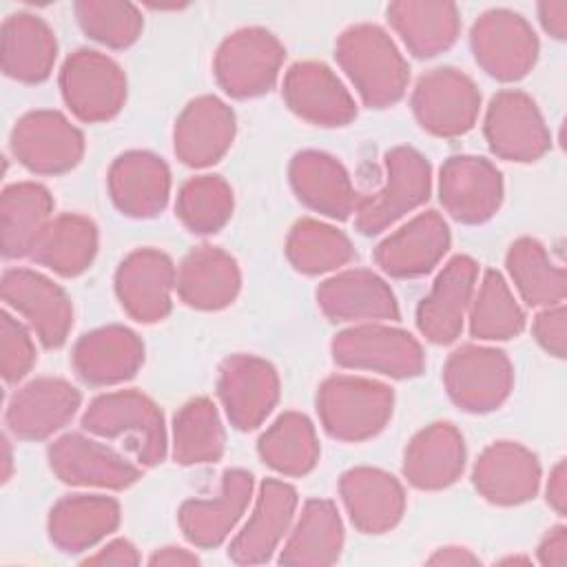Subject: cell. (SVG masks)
<instances>
[{"mask_svg":"<svg viewBox=\"0 0 567 567\" xmlns=\"http://www.w3.org/2000/svg\"><path fill=\"white\" fill-rule=\"evenodd\" d=\"M337 62L370 109H385L405 95L410 66L394 40L377 24L348 27L337 40Z\"/></svg>","mask_w":567,"mask_h":567,"instance_id":"6da1fadb","label":"cell"},{"mask_svg":"<svg viewBox=\"0 0 567 567\" xmlns=\"http://www.w3.org/2000/svg\"><path fill=\"white\" fill-rule=\"evenodd\" d=\"M82 427L102 439H122L144 467L166 456V425L162 410L137 390H117L95 396L82 414Z\"/></svg>","mask_w":567,"mask_h":567,"instance_id":"7a4b0ae2","label":"cell"},{"mask_svg":"<svg viewBox=\"0 0 567 567\" xmlns=\"http://www.w3.org/2000/svg\"><path fill=\"white\" fill-rule=\"evenodd\" d=\"M392 408V388L363 377H328L317 392V412L323 430L332 439L348 443L379 434L390 421Z\"/></svg>","mask_w":567,"mask_h":567,"instance_id":"3957f363","label":"cell"},{"mask_svg":"<svg viewBox=\"0 0 567 567\" xmlns=\"http://www.w3.org/2000/svg\"><path fill=\"white\" fill-rule=\"evenodd\" d=\"M432 190L430 162L410 146H394L385 155V184L370 197H361L354 226L361 235H379L403 215L427 202Z\"/></svg>","mask_w":567,"mask_h":567,"instance_id":"277c9868","label":"cell"},{"mask_svg":"<svg viewBox=\"0 0 567 567\" xmlns=\"http://www.w3.org/2000/svg\"><path fill=\"white\" fill-rule=\"evenodd\" d=\"M332 359L341 368L370 370L392 379L419 377L425 368L421 343L405 330L361 323L332 339Z\"/></svg>","mask_w":567,"mask_h":567,"instance_id":"5b68a950","label":"cell"},{"mask_svg":"<svg viewBox=\"0 0 567 567\" xmlns=\"http://www.w3.org/2000/svg\"><path fill=\"white\" fill-rule=\"evenodd\" d=\"M281 42L261 27L230 33L215 53L217 84L230 97H257L270 91L284 64Z\"/></svg>","mask_w":567,"mask_h":567,"instance_id":"8992f818","label":"cell"},{"mask_svg":"<svg viewBox=\"0 0 567 567\" xmlns=\"http://www.w3.org/2000/svg\"><path fill=\"white\" fill-rule=\"evenodd\" d=\"M60 91L69 111L82 122H106L126 102V75L109 55L78 49L60 69Z\"/></svg>","mask_w":567,"mask_h":567,"instance_id":"52a82bcc","label":"cell"},{"mask_svg":"<svg viewBox=\"0 0 567 567\" xmlns=\"http://www.w3.org/2000/svg\"><path fill=\"white\" fill-rule=\"evenodd\" d=\"M470 47L478 66L501 82L525 78L538 58L532 24L509 9L485 11L470 31Z\"/></svg>","mask_w":567,"mask_h":567,"instance_id":"ba28073f","label":"cell"},{"mask_svg":"<svg viewBox=\"0 0 567 567\" xmlns=\"http://www.w3.org/2000/svg\"><path fill=\"white\" fill-rule=\"evenodd\" d=\"M443 383L461 410L483 414L505 403L514 385V368L503 350L461 346L445 361Z\"/></svg>","mask_w":567,"mask_h":567,"instance_id":"9c48e42d","label":"cell"},{"mask_svg":"<svg viewBox=\"0 0 567 567\" xmlns=\"http://www.w3.org/2000/svg\"><path fill=\"white\" fill-rule=\"evenodd\" d=\"M481 109V93L470 75L454 66L423 73L412 91L416 122L432 135L456 137L467 133Z\"/></svg>","mask_w":567,"mask_h":567,"instance_id":"30bf717a","label":"cell"},{"mask_svg":"<svg viewBox=\"0 0 567 567\" xmlns=\"http://www.w3.org/2000/svg\"><path fill=\"white\" fill-rule=\"evenodd\" d=\"M483 133L489 151L507 162H534L551 146L549 128L536 102L516 89L501 91L492 97Z\"/></svg>","mask_w":567,"mask_h":567,"instance_id":"8fae6325","label":"cell"},{"mask_svg":"<svg viewBox=\"0 0 567 567\" xmlns=\"http://www.w3.org/2000/svg\"><path fill=\"white\" fill-rule=\"evenodd\" d=\"M13 157L40 175H60L78 166L84 135L58 111H31L11 131Z\"/></svg>","mask_w":567,"mask_h":567,"instance_id":"7c38bea8","label":"cell"},{"mask_svg":"<svg viewBox=\"0 0 567 567\" xmlns=\"http://www.w3.org/2000/svg\"><path fill=\"white\" fill-rule=\"evenodd\" d=\"M0 292L4 303L27 319L44 348L64 346L73 328V306L58 284L29 268H9Z\"/></svg>","mask_w":567,"mask_h":567,"instance_id":"4fadbf2b","label":"cell"},{"mask_svg":"<svg viewBox=\"0 0 567 567\" xmlns=\"http://www.w3.org/2000/svg\"><path fill=\"white\" fill-rule=\"evenodd\" d=\"M217 394L237 430H255L279 401L277 370L266 359L233 354L219 365Z\"/></svg>","mask_w":567,"mask_h":567,"instance_id":"5bb4252c","label":"cell"},{"mask_svg":"<svg viewBox=\"0 0 567 567\" xmlns=\"http://www.w3.org/2000/svg\"><path fill=\"white\" fill-rule=\"evenodd\" d=\"M177 272L168 255L137 248L124 257L115 272V292L124 312L140 323L166 319L173 306Z\"/></svg>","mask_w":567,"mask_h":567,"instance_id":"9a60e30c","label":"cell"},{"mask_svg":"<svg viewBox=\"0 0 567 567\" xmlns=\"http://www.w3.org/2000/svg\"><path fill=\"white\" fill-rule=\"evenodd\" d=\"M439 197L461 224H483L503 202L501 171L485 157L454 155L441 166Z\"/></svg>","mask_w":567,"mask_h":567,"instance_id":"2e32d148","label":"cell"},{"mask_svg":"<svg viewBox=\"0 0 567 567\" xmlns=\"http://www.w3.org/2000/svg\"><path fill=\"white\" fill-rule=\"evenodd\" d=\"M47 454L53 474L69 485L126 489L142 476V470L122 454L75 432L55 439Z\"/></svg>","mask_w":567,"mask_h":567,"instance_id":"e0dca14e","label":"cell"},{"mask_svg":"<svg viewBox=\"0 0 567 567\" xmlns=\"http://www.w3.org/2000/svg\"><path fill=\"white\" fill-rule=\"evenodd\" d=\"M281 93L288 109L310 124L346 126L357 117L350 91L323 62H295L284 75Z\"/></svg>","mask_w":567,"mask_h":567,"instance_id":"ac0fdd59","label":"cell"},{"mask_svg":"<svg viewBox=\"0 0 567 567\" xmlns=\"http://www.w3.org/2000/svg\"><path fill=\"white\" fill-rule=\"evenodd\" d=\"M80 403L82 394L75 385L58 377H40L11 396L4 423L22 441H42L62 430Z\"/></svg>","mask_w":567,"mask_h":567,"instance_id":"d6986e66","label":"cell"},{"mask_svg":"<svg viewBox=\"0 0 567 567\" xmlns=\"http://www.w3.org/2000/svg\"><path fill=\"white\" fill-rule=\"evenodd\" d=\"M478 264L467 255L452 257L432 284L430 295L416 308L421 334L439 346L456 341L472 303Z\"/></svg>","mask_w":567,"mask_h":567,"instance_id":"ffe728a7","label":"cell"},{"mask_svg":"<svg viewBox=\"0 0 567 567\" xmlns=\"http://www.w3.org/2000/svg\"><path fill=\"white\" fill-rule=\"evenodd\" d=\"M472 481L485 501L494 505H520L538 492L540 463L525 445L496 441L481 452Z\"/></svg>","mask_w":567,"mask_h":567,"instance_id":"44dd1931","label":"cell"},{"mask_svg":"<svg viewBox=\"0 0 567 567\" xmlns=\"http://www.w3.org/2000/svg\"><path fill=\"white\" fill-rule=\"evenodd\" d=\"M235 140V113L215 95L190 100L173 131L175 155L193 168L219 162Z\"/></svg>","mask_w":567,"mask_h":567,"instance_id":"7402d4cb","label":"cell"},{"mask_svg":"<svg viewBox=\"0 0 567 567\" xmlns=\"http://www.w3.org/2000/svg\"><path fill=\"white\" fill-rule=\"evenodd\" d=\"M295 509L297 489L284 481L266 478L259 487L248 523L228 547L230 560L237 565H259L270 560L292 523Z\"/></svg>","mask_w":567,"mask_h":567,"instance_id":"603a6c76","label":"cell"},{"mask_svg":"<svg viewBox=\"0 0 567 567\" xmlns=\"http://www.w3.org/2000/svg\"><path fill=\"white\" fill-rule=\"evenodd\" d=\"M339 494L361 534L390 532L405 512L403 485L379 467H352L339 478Z\"/></svg>","mask_w":567,"mask_h":567,"instance_id":"cb8c5ba5","label":"cell"},{"mask_svg":"<svg viewBox=\"0 0 567 567\" xmlns=\"http://www.w3.org/2000/svg\"><path fill=\"white\" fill-rule=\"evenodd\" d=\"M288 175L295 195L308 208L339 221L354 215L361 197L337 157L323 151H301L290 159Z\"/></svg>","mask_w":567,"mask_h":567,"instance_id":"d4e9b609","label":"cell"},{"mask_svg":"<svg viewBox=\"0 0 567 567\" xmlns=\"http://www.w3.org/2000/svg\"><path fill=\"white\" fill-rule=\"evenodd\" d=\"M450 248V228L436 210H425L385 237L377 250V266L390 277H421Z\"/></svg>","mask_w":567,"mask_h":567,"instance_id":"484cf974","label":"cell"},{"mask_svg":"<svg viewBox=\"0 0 567 567\" xmlns=\"http://www.w3.org/2000/svg\"><path fill=\"white\" fill-rule=\"evenodd\" d=\"M252 496V474L246 470H226L219 494L213 498H190L179 507L177 520L197 547H217L233 532Z\"/></svg>","mask_w":567,"mask_h":567,"instance_id":"4316f807","label":"cell"},{"mask_svg":"<svg viewBox=\"0 0 567 567\" xmlns=\"http://www.w3.org/2000/svg\"><path fill=\"white\" fill-rule=\"evenodd\" d=\"M109 193L120 213L140 219L155 217L168 204L171 171L148 151L122 153L109 168Z\"/></svg>","mask_w":567,"mask_h":567,"instance_id":"83f0119b","label":"cell"},{"mask_svg":"<svg viewBox=\"0 0 567 567\" xmlns=\"http://www.w3.org/2000/svg\"><path fill=\"white\" fill-rule=\"evenodd\" d=\"M317 303L330 321H396L399 303L390 286L372 270L354 268L326 279Z\"/></svg>","mask_w":567,"mask_h":567,"instance_id":"f1b7e54d","label":"cell"},{"mask_svg":"<svg viewBox=\"0 0 567 567\" xmlns=\"http://www.w3.org/2000/svg\"><path fill=\"white\" fill-rule=\"evenodd\" d=\"M71 363L82 381L115 385L135 377L142 368L144 343L124 326H104L78 339Z\"/></svg>","mask_w":567,"mask_h":567,"instance_id":"f546056e","label":"cell"},{"mask_svg":"<svg viewBox=\"0 0 567 567\" xmlns=\"http://www.w3.org/2000/svg\"><path fill=\"white\" fill-rule=\"evenodd\" d=\"M463 434L445 421L423 427L408 443L403 454V476L416 489H443L463 474Z\"/></svg>","mask_w":567,"mask_h":567,"instance_id":"4dcf8cb0","label":"cell"},{"mask_svg":"<svg viewBox=\"0 0 567 567\" xmlns=\"http://www.w3.org/2000/svg\"><path fill=\"white\" fill-rule=\"evenodd\" d=\"M241 286V272L226 250L215 246L193 248L177 270L179 299L197 310H219L235 301Z\"/></svg>","mask_w":567,"mask_h":567,"instance_id":"1f68e13d","label":"cell"},{"mask_svg":"<svg viewBox=\"0 0 567 567\" xmlns=\"http://www.w3.org/2000/svg\"><path fill=\"white\" fill-rule=\"evenodd\" d=\"M388 22L416 58H434L450 49L461 29L458 9L443 0H399L388 4Z\"/></svg>","mask_w":567,"mask_h":567,"instance_id":"d6a6232c","label":"cell"},{"mask_svg":"<svg viewBox=\"0 0 567 567\" xmlns=\"http://www.w3.org/2000/svg\"><path fill=\"white\" fill-rule=\"evenodd\" d=\"M58 53V42L49 24L27 11L11 13L2 22L0 60L4 75L35 84L49 78Z\"/></svg>","mask_w":567,"mask_h":567,"instance_id":"836d02e7","label":"cell"},{"mask_svg":"<svg viewBox=\"0 0 567 567\" xmlns=\"http://www.w3.org/2000/svg\"><path fill=\"white\" fill-rule=\"evenodd\" d=\"M117 525V501L100 494L64 496L49 512V538L55 547L69 554L93 547Z\"/></svg>","mask_w":567,"mask_h":567,"instance_id":"e575fe53","label":"cell"},{"mask_svg":"<svg viewBox=\"0 0 567 567\" xmlns=\"http://www.w3.org/2000/svg\"><path fill=\"white\" fill-rule=\"evenodd\" d=\"M53 197L35 182H18L2 190L0 197V235L2 252L9 259L33 255L42 233L51 224Z\"/></svg>","mask_w":567,"mask_h":567,"instance_id":"d590c367","label":"cell"},{"mask_svg":"<svg viewBox=\"0 0 567 567\" xmlns=\"http://www.w3.org/2000/svg\"><path fill=\"white\" fill-rule=\"evenodd\" d=\"M343 547V523L330 501L312 498L303 505L301 516L290 532L281 554V565L326 567L339 560Z\"/></svg>","mask_w":567,"mask_h":567,"instance_id":"8d00e7d4","label":"cell"},{"mask_svg":"<svg viewBox=\"0 0 567 567\" xmlns=\"http://www.w3.org/2000/svg\"><path fill=\"white\" fill-rule=\"evenodd\" d=\"M95 252V224L84 215L64 213L51 219L31 257L40 266L58 272L60 277H75L91 266Z\"/></svg>","mask_w":567,"mask_h":567,"instance_id":"74e56055","label":"cell"},{"mask_svg":"<svg viewBox=\"0 0 567 567\" xmlns=\"http://www.w3.org/2000/svg\"><path fill=\"white\" fill-rule=\"evenodd\" d=\"M507 272L527 306L547 308L565 299V268L554 264L545 246L534 237L516 239L505 257Z\"/></svg>","mask_w":567,"mask_h":567,"instance_id":"f35d334b","label":"cell"},{"mask_svg":"<svg viewBox=\"0 0 567 567\" xmlns=\"http://www.w3.org/2000/svg\"><path fill=\"white\" fill-rule=\"evenodd\" d=\"M257 450L268 467L286 476H303L319 461L315 425L301 412H284L259 436Z\"/></svg>","mask_w":567,"mask_h":567,"instance_id":"ab89813d","label":"cell"},{"mask_svg":"<svg viewBox=\"0 0 567 567\" xmlns=\"http://www.w3.org/2000/svg\"><path fill=\"white\" fill-rule=\"evenodd\" d=\"M224 425L208 396L186 401L173 419V458L179 465L215 463L224 454Z\"/></svg>","mask_w":567,"mask_h":567,"instance_id":"60d3db41","label":"cell"},{"mask_svg":"<svg viewBox=\"0 0 567 567\" xmlns=\"http://www.w3.org/2000/svg\"><path fill=\"white\" fill-rule=\"evenodd\" d=\"M286 257L299 272L321 275L350 264L354 248L339 228L306 217L290 228Z\"/></svg>","mask_w":567,"mask_h":567,"instance_id":"b9f144b4","label":"cell"},{"mask_svg":"<svg viewBox=\"0 0 567 567\" xmlns=\"http://www.w3.org/2000/svg\"><path fill=\"white\" fill-rule=\"evenodd\" d=\"M525 328V312L498 270H485L474 301L470 303V332L485 341L518 337Z\"/></svg>","mask_w":567,"mask_h":567,"instance_id":"7bdbcfd3","label":"cell"},{"mask_svg":"<svg viewBox=\"0 0 567 567\" xmlns=\"http://www.w3.org/2000/svg\"><path fill=\"white\" fill-rule=\"evenodd\" d=\"M175 213L190 233H217L233 215V190L219 175L190 177L177 193Z\"/></svg>","mask_w":567,"mask_h":567,"instance_id":"ee69618b","label":"cell"},{"mask_svg":"<svg viewBox=\"0 0 567 567\" xmlns=\"http://www.w3.org/2000/svg\"><path fill=\"white\" fill-rule=\"evenodd\" d=\"M75 16L91 40L111 49L131 47L144 27L140 9L122 0H80Z\"/></svg>","mask_w":567,"mask_h":567,"instance_id":"f6af8a7d","label":"cell"},{"mask_svg":"<svg viewBox=\"0 0 567 567\" xmlns=\"http://www.w3.org/2000/svg\"><path fill=\"white\" fill-rule=\"evenodd\" d=\"M35 363V346L27 328L7 310L0 315V372L7 383L24 379Z\"/></svg>","mask_w":567,"mask_h":567,"instance_id":"bcb514c9","label":"cell"},{"mask_svg":"<svg viewBox=\"0 0 567 567\" xmlns=\"http://www.w3.org/2000/svg\"><path fill=\"white\" fill-rule=\"evenodd\" d=\"M534 337L545 352L563 359L567 352V310L560 303L547 306L534 319Z\"/></svg>","mask_w":567,"mask_h":567,"instance_id":"7dc6e473","label":"cell"},{"mask_svg":"<svg viewBox=\"0 0 567 567\" xmlns=\"http://www.w3.org/2000/svg\"><path fill=\"white\" fill-rule=\"evenodd\" d=\"M84 565H115V567H128V565H140V554L133 547L131 540L126 538H115L106 543L97 554L89 556L82 560Z\"/></svg>","mask_w":567,"mask_h":567,"instance_id":"c3c4849f","label":"cell"},{"mask_svg":"<svg viewBox=\"0 0 567 567\" xmlns=\"http://www.w3.org/2000/svg\"><path fill=\"white\" fill-rule=\"evenodd\" d=\"M538 560L547 567H565L567 565V529L565 525L551 527L540 545H538Z\"/></svg>","mask_w":567,"mask_h":567,"instance_id":"681fc988","label":"cell"},{"mask_svg":"<svg viewBox=\"0 0 567 567\" xmlns=\"http://www.w3.org/2000/svg\"><path fill=\"white\" fill-rule=\"evenodd\" d=\"M538 20L551 38L556 40L567 38V2L565 0L538 2Z\"/></svg>","mask_w":567,"mask_h":567,"instance_id":"f907efd6","label":"cell"},{"mask_svg":"<svg viewBox=\"0 0 567 567\" xmlns=\"http://www.w3.org/2000/svg\"><path fill=\"white\" fill-rule=\"evenodd\" d=\"M547 503L558 512L565 514V505H567V470H565V461H558L554 465V470L549 472V481H547Z\"/></svg>","mask_w":567,"mask_h":567,"instance_id":"816d5d0a","label":"cell"},{"mask_svg":"<svg viewBox=\"0 0 567 567\" xmlns=\"http://www.w3.org/2000/svg\"><path fill=\"white\" fill-rule=\"evenodd\" d=\"M199 563V558L193 554V551H188V549H184V547H162V549H157L151 558H148V565H153V567H157V565H168V567H182V565H197Z\"/></svg>","mask_w":567,"mask_h":567,"instance_id":"f5cc1de1","label":"cell"},{"mask_svg":"<svg viewBox=\"0 0 567 567\" xmlns=\"http://www.w3.org/2000/svg\"><path fill=\"white\" fill-rule=\"evenodd\" d=\"M427 563H430V565H478V556L472 554L467 547L450 545V547L436 549V551L427 558Z\"/></svg>","mask_w":567,"mask_h":567,"instance_id":"db71d44e","label":"cell"},{"mask_svg":"<svg viewBox=\"0 0 567 567\" xmlns=\"http://www.w3.org/2000/svg\"><path fill=\"white\" fill-rule=\"evenodd\" d=\"M4 463H7V474H4V481H9V467H11V452H9V445L4 441Z\"/></svg>","mask_w":567,"mask_h":567,"instance_id":"11a10c76","label":"cell"},{"mask_svg":"<svg viewBox=\"0 0 567 567\" xmlns=\"http://www.w3.org/2000/svg\"><path fill=\"white\" fill-rule=\"evenodd\" d=\"M501 563H527V558H505Z\"/></svg>","mask_w":567,"mask_h":567,"instance_id":"9f6ffc18","label":"cell"}]
</instances>
